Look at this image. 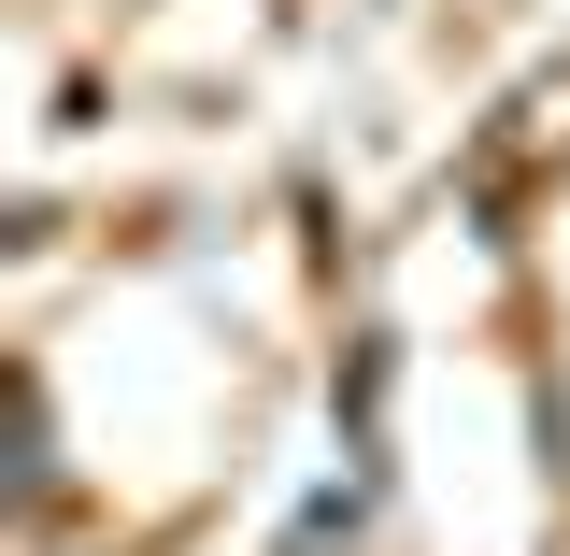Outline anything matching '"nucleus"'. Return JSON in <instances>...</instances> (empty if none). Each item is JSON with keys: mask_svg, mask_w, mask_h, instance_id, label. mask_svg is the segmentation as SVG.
<instances>
[]
</instances>
